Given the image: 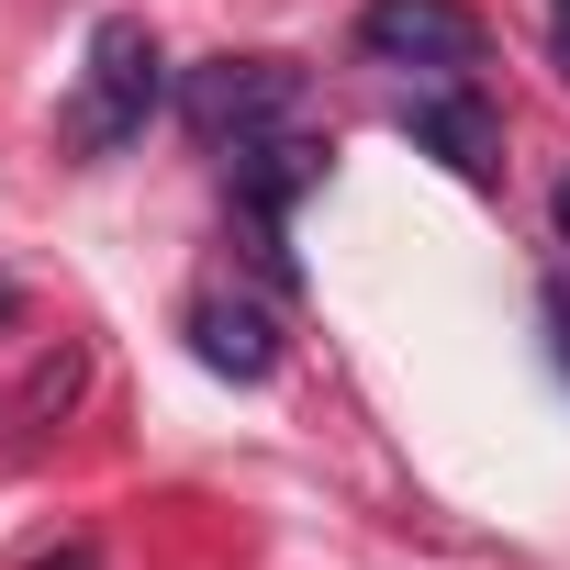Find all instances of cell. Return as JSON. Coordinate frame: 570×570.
I'll return each instance as SVG.
<instances>
[{
  "label": "cell",
  "mask_w": 570,
  "mask_h": 570,
  "mask_svg": "<svg viewBox=\"0 0 570 570\" xmlns=\"http://www.w3.org/2000/svg\"><path fill=\"white\" fill-rule=\"evenodd\" d=\"M157 101H168L157 35H146L135 12L90 23V68H79V101H68V146H79V157H124V146L157 124Z\"/></svg>",
  "instance_id": "1"
},
{
  "label": "cell",
  "mask_w": 570,
  "mask_h": 570,
  "mask_svg": "<svg viewBox=\"0 0 570 570\" xmlns=\"http://www.w3.org/2000/svg\"><path fill=\"white\" fill-rule=\"evenodd\" d=\"M292 112H303V68L292 57H213V68L179 79V124L202 146H246V135L292 124Z\"/></svg>",
  "instance_id": "2"
},
{
  "label": "cell",
  "mask_w": 570,
  "mask_h": 570,
  "mask_svg": "<svg viewBox=\"0 0 570 570\" xmlns=\"http://www.w3.org/2000/svg\"><path fill=\"white\" fill-rule=\"evenodd\" d=\"M392 124L448 168V179H470V190H492L503 179V112L470 90V68H436V79H414L403 101H392Z\"/></svg>",
  "instance_id": "3"
},
{
  "label": "cell",
  "mask_w": 570,
  "mask_h": 570,
  "mask_svg": "<svg viewBox=\"0 0 570 570\" xmlns=\"http://www.w3.org/2000/svg\"><path fill=\"white\" fill-rule=\"evenodd\" d=\"M358 57L370 68H414V79L481 68V12L470 0H370L358 12Z\"/></svg>",
  "instance_id": "4"
},
{
  "label": "cell",
  "mask_w": 570,
  "mask_h": 570,
  "mask_svg": "<svg viewBox=\"0 0 570 570\" xmlns=\"http://www.w3.org/2000/svg\"><path fill=\"white\" fill-rule=\"evenodd\" d=\"M325 135H292V124H268V135H246V146H224V168H235V213H257V224H279L303 190H325Z\"/></svg>",
  "instance_id": "5"
},
{
  "label": "cell",
  "mask_w": 570,
  "mask_h": 570,
  "mask_svg": "<svg viewBox=\"0 0 570 570\" xmlns=\"http://www.w3.org/2000/svg\"><path fill=\"white\" fill-rule=\"evenodd\" d=\"M179 336H190V358L224 370V381H268V370H279V314L246 303V292H190Z\"/></svg>",
  "instance_id": "6"
},
{
  "label": "cell",
  "mask_w": 570,
  "mask_h": 570,
  "mask_svg": "<svg viewBox=\"0 0 570 570\" xmlns=\"http://www.w3.org/2000/svg\"><path fill=\"white\" fill-rule=\"evenodd\" d=\"M68 392H79V347H68V358H46V370H35V414H57V403H68Z\"/></svg>",
  "instance_id": "7"
},
{
  "label": "cell",
  "mask_w": 570,
  "mask_h": 570,
  "mask_svg": "<svg viewBox=\"0 0 570 570\" xmlns=\"http://www.w3.org/2000/svg\"><path fill=\"white\" fill-rule=\"evenodd\" d=\"M537 314H548V336H559V370H570V279H548V303H537Z\"/></svg>",
  "instance_id": "8"
},
{
  "label": "cell",
  "mask_w": 570,
  "mask_h": 570,
  "mask_svg": "<svg viewBox=\"0 0 570 570\" xmlns=\"http://www.w3.org/2000/svg\"><path fill=\"white\" fill-rule=\"evenodd\" d=\"M23 570H101V548H90V537H68V548H46V559H23Z\"/></svg>",
  "instance_id": "9"
},
{
  "label": "cell",
  "mask_w": 570,
  "mask_h": 570,
  "mask_svg": "<svg viewBox=\"0 0 570 570\" xmlns=\"http://www.w3.org/2000/svg\"><path fill=\"white\" fill-rule=\"evenodd\" d=\"M548 224H559V246H570V179H559V190H548Z\"/></svg>",
  "instance_id": "10"
},
{
  "label": "cell",
  "mask_w": 570,
  "mask_h": 570,
  "mask_svg": "<svg viewBox=\"0 0 570 570\" xmlns=\"http://www.w3.org/2000/svg\"><path fill=\"white\" fill-rule=\"evenodd\" d=\"M0 325H23V279H0Z\"/></svg>",
  "instance_id": "11"
},
{
  "label": "cell",
  "mask_w": 570,
  "mask_h": 570,
  "mask_svg": "<svg viewBox=\"0 0 570 570\" xmlns=\"http://www.w3.org/2000/svg\"><path fill=\"white\" fill-rule=\"evenodd\" d=\"M559 68H570V23H559Z\"/></svg>",
  "instance_id": "12"
},
{
  "label": "cell",
  "mask_w": 570,
  "mask_h": 570,
  "mask_svg": "<svg viewBox=\"0 0 570 570\" xmlns=\"http://www.w3.org/2000/svg\"><path fill=\"white\" fill-rule=\"evenodd\" d=\"M559 23H570V0H559Z\"/></svg>",
  "instance_id": "13"
}]
</instances>
